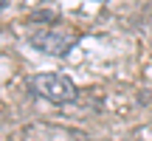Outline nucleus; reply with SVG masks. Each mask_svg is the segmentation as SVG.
<instances>
[{
  "label": "nucleus",
  "instance_id": "3",
  "mask_svg": "<svg viewBox=\"0 0 152 141\" xmlns=\"http://www.w3.org/2000/svg\"><path fill=\"white\" fill-rule=\"evenodd\" d=\"M6 6H9V0H0V9H6Z\"/></svg>",
  "mask_w": 152,
  "mask_h": 141
},
{
  "label": "nucleus",
  "instance_id": "2",
  "mask_svg": "<svg viewBox=\"0 0 152 141\" xmlns=\"http://www.w3.org/2000/svg\"><path fill=\"white\" fill-rule=\"evenodd\" d=\"M31 43H34V48L45 51V54H51V57H65L68 48L76 43V37L62 34V31H42V34H34Z\"/></svg>",
  "mask_w": 152,
  "mask_h": 141
},
{
  "label": "nucleus",
  "instance_id": "1",
  "mask_svg": "<svg viewBox=\"0 0 152 141\" xmlns=\"http://www.w3.org/2000/svg\"><path fill=\"white\" fill-rule=\"evenodd\" d=\"M31 87L39 99L51 104H68L76 99V85L62 73H37L31 79Z\"/></svg>",
  "mask_w": 152,
  "mask_h": 141
}]
</instances>
